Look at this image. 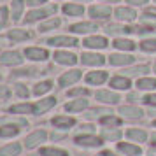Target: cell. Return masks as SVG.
Masks as SVG:
<instances>
[{
	"instance_id": "cell-1",
	"label": "cell",
	"mask_w": 156,
	"mask_h": 156,
	"mask_svg": "<svg viewBox=\"0 0 156 156\" xmlns=\"http://www.w3.org/2000/svg\"><path fill=\"white\" fill-rule=\"evenodd\" d=\"M58 12H60V5L55 4V2H51V4L44 5V7L28 9L27 14H25L23 23H25V25H39L41 21L48 20V18H51V16H56Z\"/></svg>"
},
{
	"instance_id": "cell-2",
	"label": "cell",
	"mask_w": 156,
	"mask_h": 156,
	"mask_svg": "<svg viewBox=\"0 0 156 156\" xmlns=\"http://www.w3.org/2000/svg\"><path fill=\"white\" fill-rule=\"evenodd\" d=\"M46 46L48 48H53V49H74L81 46V39L72 34H53L46 39Z\"/></svg>"
},
{
	"instance_id": "cell-3",
	"label": "cell",
	"mask_w": 156,
	"mask_h": 156,
	"mask_svg": "<svg viewBox=\"0 0 156 156\" xmlns=\"http://www.w3.org/2000/svg\"><path fill=\"white\" fill-rule=\"evenodd\" d=\"M100 30V23L93 21V20H77V21L70 23L67 27V32L72 34L76 37H86V35H91V34H98Z\"/></svg>"
},
{
	"instance_id": "cell-4",
	"label": "cell",
	"mask_w": 156,
	"mask_h": 156,
	"mask_svg": "<svg viewBox=\"0 0 156 156\" xmlns=\"http://www.w3.org/2000/svg\"><path fill=\"white\" fill-rule=\"evenodd\" d=\"M114 16V7L109 4H102V2H93L88 5V18L97 23H104L112 20Z\"/></svg>"
},
{
	"instance_id": "cell-5",
	"label": "cell",
	"mask_w": 156,
	"mask_h": 156,
	"mask_svg": "<svg viewBox=\"0 0 156 156\" xmlns=\"http://www.w3.org/2000/svg\"><path fill=\"white\" fill-rule=\"evenodd\" d=\"M139 9L132 7L128 4H119L114 7V16L112 20L114 21H119V23H125V25H135L139 21Z\"/></svg>"
},
{
	"instance_id": "cell-6",
	"label": "cell",
	"mask_w": 156,
	"mask_h": 156,
	"mask_svg": "<svg viewBox=\"0 0 156 156\" xmlns=\"http://www.w3.org/2000/svg\"><path fill=\"white\" fill-rule=\"evenodd\" d=\"M111 46V41L105 34H91L81 39V48H84L88 51H104Z\"/></svg>"
},
{
	"instance_id": "cell-7",
	"label": "cell",
	"mask_w": 156,
	"mask_h": 156,
	"mask_svg": "<svg viewBox=\"0 0 156 156\" xmlns=\"http://www.w3.org/2000/svg\"><path fill=\"white\" fill-rule=\"evenodd\" d=\"M60 12L62 16H65L67 20H84V16H88V7L84 4H79V2H63L60 5Z\"/></svg>"
},
{
	"instance_id": "cell-8",
	"label": "cell",
	"mask_w": 156,
	"mask_h": 156,
	"mask_svg": "<svg viewBox=\"0 0 156 156\" xmlns=\"http://www.w3.org/2000/svg\"><path fill=\"white\" fill-rule=\"evenodd\" d=\"M23 55H25V60L32 63H44L51 58L48 46H27L23 49Z\"/></svg>"
},
{
	"instance_id": "cell-9",
	"label": "cell",
	"mask_w": 156,
	"mask_h": 156,
	"mask_svg": "<svg viewBox=\"0 0 156 156\" xmlns=\"http://www.w3.org/2000/svg\"><path fill=\"white\" fill-rule=\"evenodd\" d=\"M79 63L90 67V69H102L107 63V56L102 55V51H88L84 49L79 55Z\"/></svg>"
},
{
	"instance_id": "cell-10",
	"label": "cell",
	"mask_w": 156,
	"mask_h": 156,
	"mask_svg": "<svg viewBox=\"0 0 156 156\" xmlns=\"http://www.w3.org/2000/svg\"><path fill=\"white\" fill-rule=\"evenodd\" d=\"M51 60L60 67H76L79 63V56L72 49H55L51 53Z\"/></svg>"
},
{
	"instance_id": "cell-11",
	"label": "cell",
	"mask_w": 156,
	"mask_h": 156,
	"mask_svg": "<svg viewBox=\"0 0 156 156\" xmlns=\"http://www.w3.org/2000/svg\"><path fill=\"white\" fill-rule=\"evenodd\" d=\"M104 32H105L107 37H126V35H132L133 34V25H125V23H119V21H111V23H105L104 25Z\"/></svg>"
},
{
	"instance_id": "cell-12",
	"label": "cell",
	"mask_w": 156,
	"mask_h": 156,
	"mask_svg": "<svg viewBox=\"0 0 156 156\" xmlns=\"http://www.w3.org/2000/svg\"><path fill=\"white\" fill-rule=\"evenodd\" d=\"M135 55L133 53H123V51H114L107 56V63L112 67H119V69H126L130 65L135 63Z\"/></svg>"
},
{
	"instance_id": "cell-13",
	"label": "cell",
	"mask_w": 156,
	"mask_h": 156,
	"mask_svg": "<svg viewBox=\"0 0 156 156\" xmlns=\"http://www.w3.org/2000/svg\"><path fill=\"white\" fill-rule=\"evenodd\" d=\"M5 39L12 44H23L28 42L34 39V34L28 28H23V27H12V28L5 30Z\"/></svg>"
},
{
	"instance_id": "cell-14",
	"label": "cell",
	"mask_w": 156,
	"mask_h": 156,
	"mask_svg": "<svg viewBox=\"0 0 156 156\" xmlns=\"http://www.w3.org/2000/svg\"><path fill=\"white\" fill-rule=\"evenodd\" d=\"M74 144L79 146V147H84V149H95V147L104 146V139L100 135H95V133L76 135L74 137Z\"/></svg>"
},
{
	"instance_id": "cell-15",
	"label": "cell",
	"mask_w": 156,
	"mask_h": 156,
	"mask_svg": "<svg viewBox=\"0 0 156 156\" xmlns=\"http://www.w3.org/2000/svg\"><path fill=\"white\" fill-rule=\"evenodd\" d=\"M83 77H84V76H83V70H81V69L70 67L69 70L63 72V74L58 77V86H60V88H70V86L77 84Z\"/></svg>"
},
{
	"instance_id": "cell-16",
	"label": "cell",
	"mask_w": 156,
	"mask_h": 156,
	"mask_svg": "<svg viewBox=\"0 0 156 156\" xmlns=\"http://www.w3.org/2000/svg\"><path fill=\"white\" fill-rule=\"evenodd\" d=\"M111 48L114 51H123V53H133L139 49V41H133L130 35L126 37H116L111 41Z\"/></svg>"
},
{
	"instance_id": "cell-17",
	"label": "cell",
	"mask_w": 156,
	"mask_h": 156,
	"mask_svg": "<svg viewBox=\"0 0 156 156\" xmlns=\"http://www.w3.org/2000/svg\"><path fill=\"white\" fill-rule=\"evenodd\" d=\"M63 25V20L60 16H51L48 20H44L37 25V34L39 35H49V34H55L56 30L62 28Z\"/></svg>"
},
{
	"instance_id": "cell-18",
	"label": "cell",
	"mask_w": 156,
	"mask_h": 156,
	"mask_svg": "<svg viewBox=\"0 0 156 156\" xmlns=\"http://www.w3.org/2000/svg\"><path fill=\"white\" fill-rule=\"evenodd\" d=\"M9 11H11V21L12 25H20L27 14V0H9Z\"/></svg>"
},
{
	"instance_id": "cell-19",
	"label": "cell",
	"mask_w": 156,
	"mask_h": 156,
	"mask_svg": "<svg viewBox=\"0 0 156 156\" xmlns=\"http://www.w3.org/2000/svg\"><path fill=\"white\" fill-rule=\"evenodd\" d=\"M23 62H25V55L20 53L18 49H5L0 53V63L5 67L14 69V67H20Z\"/></svg>"
},
{
	"instance_id": "cell-20",
	"label": "cell",
	"mask_w": 156,
	"mask_h": 156,
	"mask_svg": "<svg viewBox=\"0 0 156 156\" xmlns=\"http://www.w3.org/2000/svg\"><path fill=\"white\" fill-rule=\"evenodd\" d=\"M84 83L88 86H102L105 84V83H109V72L104 70V69H93V70L86 72L84 74Z\"/></svg>"
},
{
	"instance_id": "cell-21",
	"label": "cell",
	"mask_w": 156,
	"mask_h": 156,
	"mask_svg": "<svg viewBox=\"0 0 156 156\" xmlns=\"http://www.w3.org/2000/svg\"><path fill=\"white\" fill-rule=\"evenodd\" d=\"M95 98H97V102L104 104V105H118L121 100V95L109 88V90H98V91H95Z\"/></svg>"
},
{
	"instance_id": "cell-22",
	"label": "cell",
	"mask_w": 156,
	"mask_h": 156,
	"mask_svg": "<svg viewBox=\"0 0 156 156\" xmlns=\"http://www.w3.org/2000/svg\"><path fill=\"white\" fill-rule=\"evenodd\" d=\"M46 140H48V132L46 130H35L30 135H27V139L23 140V146L27 149H35L41 147Z\"/></svg>"
},
{
	"instance_id": "cell-23",
	"label": "cell",
	"mask_w": 156,
	"mask_h": 156,
	"mask_svg": "<svg viewBox=\"0 0 156 156\" xmlns=\"http://www.w3.org/2000/svg\"><path fill=\"white\" fill-rule=\"evenodd\" d=\"M153 70V67L147 63H140V65H130L126 69H123V74L130 79H137L139 77H144V76H149V72Z\"/></svg>"
},
{
	"instance_id": "cell-24",
	"label": "cell",
	"mask_w": 156,
	"mask_h": 156,
	"mask_svg": "<svg viewBox=\"0 0 156 156\" xmlns=\"http://www.w3.org/2000/svg\"><path fill=\"white\" fill-rule=\"evenodd\" d=\"M58 104L56 97H42L34 104V116H42V114L49 112L53 107Z\"/></svg>"
},
{
	"instance_id": "cell-25",
	"label": "cell",
	"mask_w": 156,
	"mask_h": 156,
	"mask_svg": "<svg viewBox=\"0 0 156 156\" xmlns=\"http://www.w3.org/2000/svg\"><path fill=\"white\" fill-rule=\"evenodd\" d=\"M116 151L121 156H142V147L140 144H135V142H118L116 144Z\"/></svg>"
},
{
	"instance_id": "cell-26",
	"label": "cell",
	"mask_w": 156,
	"mask_h": 156,
	"mask_svg": "<svg viewBox=\"0 0 156 156\" xmlns=\"http://www.w3.org/2000/svg\"><path fill=\"white\" fill-rule=\"evenodd\" d=\"M109 86L114 91H130L132 79L126 77L125 74H118V76H112V77L109 79Z\"/></svg>"
},
{
	"instance_id": "cell-27",
	"label": "cell",
	"mask_w": 156,
	"mask_h": 156,
	"mask_svg": "<svg viewBox=\"0 0 156 156\" xmlns=\"http://www.w3.org/2000/svg\"><path fill=\"white\" fill-rule=\"evenodd\" d=\"M51 125L55 126V130H62V132H69L74 125H76V118L72 116H65V114H58L51 119Z\"/></svg>"
},
{
	"instance_id": "cell-28",
	"label": "cell",
	"mask_w": 156,
	"mask_h": 156,
	"mask_svg": "<svg viewBox=\"0 0 156 156\" xmlns=\"http://www.w3.org/2000/svg\"><path fill=\"white\" fill-rule=\"evenodd\" d=\"M88 107H90V100L84 97V98H72V100H69V102L63 105V109L69 114H74V112H83V111H86Z\"/></svg>"
},
{
	"instance_id": "cell-29",
	"label": "cell",
	"mask_w": 156,
	"mask_h": 156,
	"mask_svg": "<svg viewBox=\"0 0 156 156\" xmlns=\"http://www.w3.org/2000/svg\"><path fill=\"white\" fill-rule=\"evenodd\" d=\"M118 112L123 119H140L144 116V111L137 105H119Z\"/></svg>"
},
{
	"instance_id": "cell-30",
	"label": "cell",
	"mask_w": 156,
	"mask_h": 156,
	"mask_svg": "<svg viewBox=\"0 0 156 156\" xmlns=\"http://www.w3.org/2000/svg\"><path fill=\"white\" fill-rule=\"evenodd\" d=\"M139 51L144 55H156V34L139 39Z\"/></svg>"
},
{
	"instance_id": "cell-31",
	"label": "cell",
	"mask_w": 156,
	"mask_h": 156,
	"mask_svg": "<svg viewBox=\"0 0 156 156\" xmlns=\"http://www.w3.org/2000/svg\"><path fill=\"white\" fill-rule=\"evenodd\" d=\"M135 88H137V91H156V77H153V76L139 77L135 81Z\"/></svg>"
},
{
	"instance_id": "cell-32",
	"label": "cell",
	"mask_w": 156,
	"mask_h": 156,
	"mask_svg": "<svg viewBox=\"0 0 156 156\" xmlns=\"http://www.w3.org/2000/svg\"><path fill=\"white\" fill-rule=\"evenodd\" d=\"M53 86H55V83H53V81H49V79L39 81V83H35V84L32 86V95H34V97H41V98H42L44 95H48V93L53 90Z\"/></svg>"
},
{
	"instance_id": "cell-33",
	"label": "cell",
	"mask_w": 156,
	"mask_h": 156,
	"mask_svg": "<svg viewBox=\"0 0 156 156\" xmlns=\"http://www.w3.org/2000/svg\"><path fill=\"white\" fill-rule=\"evenodd\" d=\"M128 140L132 142H139V144H144V142L147 140V132L146 130H142V128H128L126 132H125Z\"/></svg>"
},
{
	"instance_id": "cell-34",
	"label": "cell",
	"mask_w": 156,
	"mask_h": 156,
	"mask_svg": "<svg viewBox=\"0 0 156 156\" xmlns=\"http://www.w3.org/2000/svg\"><path fill=\"white\" fill-rule=\"evenodd\" d=\"M121 135H123V132L119 128H102V132H100V137L104 139V142H118L121 139Z\"/></svg>"
},
{
	"instance_id": "cell-35",
	"label": "cell",
	"mask_w": 156,
	"mask_h": 156,
	"mask_svg": "<svg viewBox=\"0 0 156 156\" xmlns=\"http://www.w3.org/2000/svg\"><path fill=\"white\" fill-rule=\"evenodd\" d=\"M123 123L121 116H114V114H107L104 118H100V125L104 128H119Z\"/></svg>"
},
{
	"instance_id": "cell-36",
	"label": "cell",
	"mask_w": 156,
	"mask_h": 156,
	"mask_svg": "<svg viewBox=\"0 0 156 156\" xmlns=\"http://www.w3.org/2000/svg\"><path fill=\"white\" fill-rule=\"evenodd\" d=\"M9 112H11V114H20V116H25V114H34V104H28V102L14 104V105L9 107Z\"/></svg>"
},
{
	"instance_id": "cell-37",
	"label": "cell",
	"mask_w": 156,
	"mask_h": 156,
	"mask_svg": "<svg viewBox=\"0 0 156 156\" xmlns=\"http://www.w3.org/2000/svg\"><path fill=\"white\" fill-rule=\"evenodd\" d=\"M21 153V144L18 142H11L7 146L0 147V156H20Z\"/></svg>"
},
{
	"instance_id": "cell-38",
	"label": "cell",
	"mask_w": 156,
	"mask_h": 156,
	"mask_svg": "<svg viewBox=\"0 0 156 156\" xmlns=\"http://www.w3.org/2000/svg\"><path fill=\"white\" fill-rule=\"evenodd\" d=\"M20 133L18 125H2L0 126V139H12Z\"/></svg>"
},
{
	"instance_id": "cell-39",
	"label": "cell",
	"mask_w": 156,
	"mask_h": 156,
	"mask_svg": "<svg viewBox=\"0 0 156 156\" xmlns=\"http://www.w3.org/2000/svg\"><path fill=\"white\" fill-rule=\"evenodd\" d=\"M11 23V11L9 5H0V32L5 30Z\"/></svg>"
},
{
	"instance_id": "cell-40",
	"label": "cell",
	"mask_w": 156,
	"mask_h": 156,
	"mask_svg": "<svg viewBox=\"0 0 156 156\" xmlns=\"http://www.w3.org/2000/svg\"><path fill=\"white\" fill-rule=\"evenodd\" d=\"M39 154L41 156H70L69 151H65L62 147H41Z\"/></svg>"
},
{
	"instance_id": "cell-41",
	"label": "cell",
	"mask_w": 156,
	"mask_h": 156,
	"mask_svg": "<svg viewBox=\"0 0 156 156\" xmlns=\"http://www.w3.org/2000/svg\"><path fill=\"white\" fill-rule=\"evenodd\" d=\"M88 95H90L88 88H70L67 91V97H70V98H84Z\"/></svg>"
},
{
	"instance_id": "cell-42",
	"label": "cell",
	"mask_w": 156,
	"mask_h": 156,
	"mask_svg": "<svg viewBox=\"0 0 156 156\" xmlns=\"http://www.w3.org/2000/svg\"><path fill=\"white\" fill-rule=\"evenodd\" d=\"M14 93L20 97V98H28V95H30L28 88L23 84V83H16L14 84Z\"/></svg>"
},
{
	"instance_id": "cell-43",
	"label": "cell",
	"mask_w": 156,
	"mask_h": 156,
	"mask_svg": "<svg viewBox=\"0 0 156 156\" xmlns=\"http://www.w3.org/2000/svg\"><path fill=\"white\" fill-rule=\"evenodd\" d=\"M142 104L151 107V109H156V91H151V93H147V95H144Z\"/></svg>"
},
{
	"instance_id": "cell-44",
	"label": "cell",
	"mask_w": 156,
	"mask_h": 156,
	"mask_svg": "<svg viewBox=\"0 0 156 156\" xmlns=\"http://www.w3.org/2000/svg\"><path fill=\"white\" fill-rule=\"evenodd\" d=\"M125 4H128V5H132L135 9H144L151 4V0H125Z\"/></svg>"
},
{
	"instance_id": "cell-45",
	"label": "cell",
	"mask_w": 156,
	"mask_h": 156,
	"mask_svg": "<svg viewBox=\"0 0 156 156\" xmlns=\"http://www.w3.org/2000/svg\"><path fill=\"white\" fill-rule=\"evenodd\" d=\"M51 4L49 0H27V7L28 9H37V7H44Z\"/></svg>"
},
{
	"instance_id": "cell-46",
	"label": "cell",
	"mask_w": 156,
	"mask_h": 156,
	"mask_svg": "<svg viewBox=\"0 0 156 156\" xmlns=\"http://www.w3.org/2000/svg\"><path fill=\"white\" fill-rule=\"evenodd\" d=\"M11 88L9 86H5V84H0V98L2 100H5V98H9L11 97Z\"/></svg>"
},
{
	"instance_id": "cell-47",
	"label": "cell",
	"mask_w": 156,
	"mask_h": 156,
	"mask_svg": "<svg viewBox=\"0 0 156 156\" xmlns=\"http://www.w3.org/2000/svg\"><path fill=\"white\" fill-rule=\"evenodd\" d=\"M98 2H102V4H109V5H119L121 0H98Z\"/></svg>"
},
{
	"instance_id": "cell-48",
	"label": "cell",
	"mask_w": 156,
	"mask_h": 156,
	"mask_svg": "<svg viewBox=\"0 0 156 156\" xmlns=\"http://www.w3.org/2000/svg\"><path fill=\"white\" fill-rule=\"evenodd\" d=\"M72 2H79V4H93V2H95V0H72Z\"/></svg>"
},
{
	"instance_id": "cell-49",
	"label": "cell",
	"mask_w": 156,
	"mask_h": 156,
	"mask_svg": "<svg viewBox=\"0 0 156 156\" xmlns=\"http://www.w3.org/2000/svg\"><path fill=\"white\" fill-rule=\"evenodd\" d=\"M151 146H156V133L151 135Z\"/></svg>"
},
{
	"instance_id": "cell-50",
	"label": "cell",
	"mask_w": 156,
	"mask_h": 156,
	"mask_svg": "<svg viewBox=\"0 0 156 156\" xmlns=\"http://www.w3.org/2000/svg\"><path fill=\"white\" fill-rule=\"evenodd\" d=\"M105 154L107 156H119V154H116V153H112V151H105Z\"/></svg>"
},
{
	"instance_id": "cell-51",
	"label": "cell",
	"mask_w": 156,
	"mask_h": 156,
	"mask_svg": "<svg viewBox=\"0 0 156 156\" xmlns=\"http://www.w3.org/2000/svg\"><path fill=\"white\" fill-rule=\"evenodd\" d=\"M95 156H107V154H105V151H102V153H98V154H95Z\"/></svg>"
},
{
	"instance_id": "cell-52",
	"label": "cell",
	"mask_w": 156,
	"mask_h": 156,
	"mask_svg": "<svg viewBox=\"0 0 156 156\" xmlns=\"http://www.w3.org/2000/svg\"><path fill=\"white\" fill-rule=\"evenodd\" d=\"M53 2H55V4H58V2H65V0H53Z\"/></svg>"
},
{
	"instance_id": "cell-53",
	"label": "cell",
	"mask_w": 156,
	"mask_h": 156,
	"mask_svg": "<svg viewBox=\"0 0 156 156\" xmlns=\"http://www.w3.org/2000/svg\"><path fill=\"white\" fill-rule=\"evenodd\" d=\"M153 70H154V74H156V63H154V65H153Z\"/></svg>"
},
{
	"instance_id": "cell-54",
	"label": "cell",
	"mask_w": 156,
	"mask_h": 156,
	"mask_svg": "<svg viewBox=\"0 0 156 156\" xmlns=\"http://www.w3.org/2000/svg\"><path fill=\"white\" fill-rule=\"evenodd\" d=\"M153 126H154V128H156V119H154V121H153Z\"/></svg>"
},
{
	"instance_id": "cell-55",
	"label": "cell",
	"mask_w": 156,
	"mask_h": 156,
	"mask_svg": "<svg viewBox=\"0 0 156 156\" xmlns=\"http://www.w3.org/2000/svg\"><path fill=\"white\" fill-rule=\"evenodd\" d=\"M151 4H154V5H156V0H151Z\"/></svg>"
}]
</instances>
